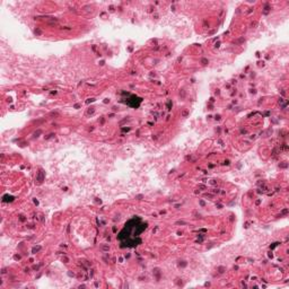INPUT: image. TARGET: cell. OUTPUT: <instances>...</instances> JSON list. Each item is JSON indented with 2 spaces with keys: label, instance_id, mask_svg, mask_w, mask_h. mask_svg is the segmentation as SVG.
<instances>
[{
  "label": "cell",
  "instance_id": "cell-1",
  "mask_svg": "<svg viewBox=\"0 0 289 289\" xmlns=\"http://www.w3.org/2000/svg\"><path fill=\"white\" fill-rule=\"evenodd\" d=\"M146 228L147 223L141 222V218L139 217H135L125 224L124 228L121 230L120 234L118 235V239L121 241L122 246L134 248V246H137L141 243L139 235L143 233Z\"/></svg>",
  "mask_w": 289,
  "mask_h": 289
},
{
  "label": "cell",
  "instance_id": "cell-2",
  "mask_svg": "<svg viewBox=\"0 0 289 289\" xmlns=\"http://www.w3.org/2000/svg\"><path fill=\"white\" fill-rule=\"evenodd\" d=\"M141 101H143V99H141L138 96L129 95V98H127V101H123V102L127 105H129V107H131V108H138L140 103H141Z\"/></svg>",
  "mask_w": 289,
  "mask_h": 289
}]
</instances>
